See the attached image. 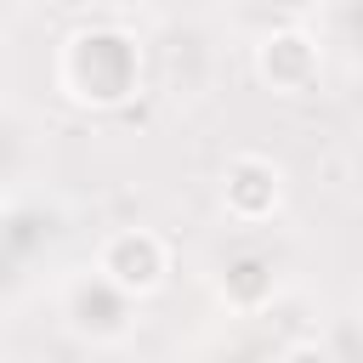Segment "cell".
<instances>
[{"label":"cell","instance_id":"obj_2","mask_svg":"<svg viewBox=\"0 0 363 363\" xmlns=\"http://www.w3.org/2000/svg\"><path fill=\"white\" fill-rule=\"evenodd\" d=\"M96 278L125 301H147L170 278V244L153 227H119L96 250Z\"/></svg>","mask_w":363,"mask_h":363},{"label":"cell","instance_id":"obj_1","mask_svg":"<svg viewBox=\"0 0 363 363\" xmlns=\"http://www.w3.org/2000/svg\"><path fill=\"white\" fill-rule=\"evenodd\" d=\"M68 51L91 62L85 74H79V68H74V74H62V85H68V96H74V102L113 108V102H125V96L136 91V45H130L125 34L91 28V34H74V40H68Z\"/></svg>","mask_w":363,"mask_h":363},{"label":"cell","instance_id":"obj_4","mask_svg":"<svg viewBox=\"0 0 363 363\" xmlns=\"http://www.w3.org/2000/svg\"><path fill=\"white\" fill-rule=\"evenodd\" d=\"M278 204H284V170L267 153H233L221 170V210L255 227V221H272Z\"/></svg>","mask_w":363,"mask_h":363},{"label":"cell","instance_id":"obj_3","mask_svg":"<svg viewBox=\"0 0 363 363\" xmlns=\"http://www.w3.org/2000/svg\"><path fill=\"white\" fill-rule=\"evenodd\" d=\"M323 74V57H318V40L306 28H272L255 40V79L278 96H301L312 91Z\"/></svg>","mask_w":363,"mask_h":363}]
</instances>
